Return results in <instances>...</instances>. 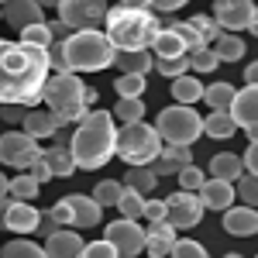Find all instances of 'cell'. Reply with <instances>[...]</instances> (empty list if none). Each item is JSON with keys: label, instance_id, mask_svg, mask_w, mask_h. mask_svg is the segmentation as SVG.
<instances>
[{"label": "cell", "instance_id": "obj_1", "mask_svg": "<svg viewBox=\"0 0 258 258\" xmlns=\"http://www.w3.org/2000/svg\"><path fill=\"white\" fill-rule=\"evenodd\" d=\"M52 80L48 48L0 38V107L35 110Z\"/></svg>", "mask_w": 258, "mask_h": 258}, {"label": "cell", "instance_id": "obj_2", "mask_svg": "<svg viewBox=\"0 0 258 258\" xmlns=\"http://www.w3.org/2000/svg\"><path fill=\"white\" fill-rule=\"evenodd\" d=\"M69 152L76 169H103L107 162L117 155V127H114V114L110 110H93L80 120V127L73 131Z\"/></svg>", "mask_w": 258, "mask_h": 258}, {"label": "cell", "instance_id": "obj_3", "mask_svg": "<svg viewBox=\"0 0 258 258\" xmlns=\"http://www.w3.org/2000/svg\"><path fill=\"white\" fill-rule=\"evenodd\" d=\"M107 38L117 52H148L162 31V21L148 11V4H117L107 11Z\"/></svg>", "mask_w": 258, "mask_h": 258}, {"label": "cell", "instance_id": "obj_4", "mask_svg": "<svg viewBox=\"0 0 258 258\" xmlns=\"http://www.w3.org/2000/svg\"><path fill=\"white\" fill-rule=\"evenodd\" d=\"M86 83L76 76V73H66V76H52L48 86H45V93H41V103H45V110L52 114V117L59 120V127L66 124H76L83 120L86 114H93L90 107H86Z\"/></svg>", "mask_w": 258, "mask_h": 258}, {"label": "cell", "instance_id": "obj_5", "mask_svg": "<svg viewBox=\"0 0 258 258\" xmlns=\"http://www.w3.org/2000/svg\"><path fill=\"white\" fill-rule=\"evenodd\" d=\"M62 55L69 73H100L117 62V48L100 31H76L69 41H62Z\"/></svg>", "mask_w": 258, "mask_h": 258}, {"label": "cell", "instance_id": "obj_6", "mask_svg": "<svg viewBox=\"0 0 258 258\" xmlns=\"http://www.w3.org/2000/svg\"><path fill=\"white\" fill-rule=\"evenodd\" d=\"M117 155L127 162V169H148L162 155V138L155 124H124L117 131Z\"/></svg>", "mask_w": 258, "mask_h": 258}, {"label": "cell", "instance_id": "obj_7", "mask_svg": "<svg viewBox=\"0 0 258 258\" xmlns=\"http://www.w3.org/2000/svg\"><path fill=\"white\" fill-rule=\"evenodd\" d=\"M155 131L165 145H179V148H189L193 141L203 135V117H200L193 107H165L159 117H155Z\"/></svg>", "mask_w": 258, "mask_h": 258}, {"label": "cell", "instance_id": "obj_8", "mask_svg": "<svg viewBox=\"0 0 258 258\" xmlns=\"http://www.w3.org/2000/svg\"><path fill=\"white\" fill-rule=\"evenodd\" d=\"M107 4L103 0H62L59 21L76 35V31H97V24L107 21Z\"/></svg>", "mask_w": 258, "mask_h": 258}, {"label": "cell", "instance_id": "obj_9", "mask_svg": "<svg viewBox=\"0 0 258 258\" xmlns=\"http://www.w3.org/2000/svg\"><path fill=\"white\" fill-rule=\"evenodd\" d=\"M41 155H45V148H38V141L28 138L24 131H7L0 138V162L11 169H31Z\"/></svg>", "mask_w": 258, "mask_h": 258}, {"label": "cell", "instance_id": "obj_10", "mask_svg": "<svg viewBox=\"0 0 258 258\" xmlns=\"http://www.w3.org/2000/svg\"><path fill=\"white\" fill-rule=\"evenodd\" d=\"M103 241H110L120 258H141V251H145V227L138 220H114V224H107Z\"/></svg>", "mask_w": 258, "mask_h": 258}, {"label": "cell", "instance_id": "obj_11", "mask_svg": "<svg viewBox=\"0 0 258 258\" xmlns=\"http://www.w3.org/2000/svg\"><path fill=\"white\" fill-rule=\"evenodd\" d=\"M165 207H169V224L176 227V231H189V227H197L200 220H203V203H200L197 193H172V197H165Z\"/></svg>", "mask_w": 258, "mask_h": 258}, {"label": "cell", "instance_id": "obj_12", "mask_svg": "<svg viewBox=\"0 0 258 258\" xmlns=\"http://www.w3.org/2000/svg\"><path fill=\"white\" fill-rule=\"evenodd\" d=\"M214 21L220 24V31H227V35H234L241 28H251L255 4L251 0H220V4H214Z\"/></svg>", "mask_w": 258, "mask_h": 258}, {"label": "cell", "instance_id": "obj_13", "mask_svg": "<svg viewBox=\"0 0 258 258\" xmlns=\"http://www.w3.org/2000/svg\"><path fill=\"white\" fill-rule=\"evenodd\" d=\"M231 117L251 141H258V86H244L231 103Z\"/></svg>", "mask_w": 258, "mask_h": 258}, {"label": "cell", "instance_id": "obj_14", "mask_svg": "<svg viewBox=\"0 0 258 258\" xmlns=\"http://www.w3.org/2000/svg\"><path fill=\"white\" fill-rule=\"evenodd\" d=\"M41 224V210H35L31 203H21V200H11V207H7V217H4V227L7 231H14V234H31V231H38Z\"/></svg>", "mask_w": 258, "mask_h": 258}, {"label": "cell", "instance_id": "obj_15", "mask_svg": "<svg viewBox=\"0 0 258 258\" xmlns=\"http://www.w3.org/2000/svg\"><path fill=\"white\" fill-rule=\"evenodd\" d=\"M0 14H4L7 24H14L18 31H24V28L45 21V11H41V4H35V0H11V4L0 7Z\"/></svg>", "mask_w": 258, "mask_h": 258}, {"label": "cell", "instance_id": "obj_16", "mask_svg": "<svg viewBox=\"0 0 258 258\" xmlns=\"http://www.w3.org/2000/svg\"><path fill=\"white\" fill-rule=\"evenodd\" d=\"M176 227L169 224V220H162V224H148V231H145V251L148 258H165L172 255V248H176Z\"/></svg>", "mask_w": 258, "mask_h": 258}, {"label": "cell", "instance_id": "obj_17", "mask_svg": "<svg viewBox=\"0 0 258 258\" xmlns=\"http://www.w3.org/2000/svg\"><path fill=\"white\" fill-rule=\"evenodd\" d=\"M83 248H86V241L73 227H62L45 241V255L48 258H83Z\"/></svg>", "mask_w": 258, "mask_h": 258}, {"label": "cell", "instance_id": "obj_18", "mask_svg": "<svg viewBox=\"0 0 258 258\" xmlns=\"http://www.w3.org/2000/svg\"><path fill=\"white\" fill-rule=\"evenodd\" d=\"M66 200V207H69V214H73V227H97L100 224V210L103 207H97V200L93 197H83V193H73V197H62Z\"/></svg>", "mask_w": 258, "mask_h": 258}, {"label": "cell", "instance_id": "obj_19", "mask_svg": "<svg viewBox=\"0 0 258 258\" xmlns=\"http://www.w3.org/2000/svg\"><path fill=\"white\" fill-rule=\"evenodd\" d=\"M224 231L234 238H251L258 234V210L255 207H231L224 214Z\"/></svg>", "mask_w": 258, "mask_h": 258}, {"label": "cell", "instance_id": "obj_20", "mask_svg": "<svg viewBox=\"0 0 258 258\" xmlns=\"http://www.w3.org/2000/svg\"><path fill=\"white\" fill-rule=\"evenodd\" d=\"M197 197L207 210H224V214H227V210L234 207V186H231V182H220V179H207Z\"/></svg>", "mask_w": 258, "mask_h": 258}, {"label": "cell", "instance_id": "obj_21", "mask_svg": "<svg viewBox=\"0 0 258 258\" xmlns=\"http://www.w3.org/2000/svg\"><path fill=\"white\" fill-rule=\"evenodd\" d=\"M241 176H244V159H241V155L220 152V155L210 159V179H220V182H231V186H234Z\"/></svg>", "mask_w": 258, "mask_h": 258}, {"label": "cell", "instance_id": "obj_22", "mask_svg": "<svg viewBox=\"0 0 258 258\" xmlns=\"http://www.w3.org/2000/svg\"><path fill=\"white\" fill-rule=\"evenodd\" d=\"M24 135L28 138H35V141H41V138H55V131H59V120L52 117L48 110H28V117H24Z\"/></svg>", "mask_w": 258, "mask_h": 258}, {"label": "cell", "instance_id": "obj_23", "mask_svg": "<svg viewBox=\"0 0 258 258\" xmlns=\"http://www.w3.org/2000/svg\"><path fill=\"white\" fill-rule=\"evenodd\" d=\"M120 76H148V69H155V55L152 52H117Z\"/></svg>", "mask_w": 258, "mask_h": 258}, {"label": "cell", "instance_id": "obj_24", "mask_svg": "<svg viewBox=\"0 0 258 258\" xmlns=\"http://www.w3.org/2000/svg\"><path fill=\"white\" fill-rule=\"evenodd\" d=\"M234 97H238V90L231 83H210L203 90V103H210V114H231Z\"/></svg>", "mask_w": 258, "mask_h": 258}, {"label": "cell", "instance_id": "obj_25", "mask_svg": "<svg viewBox=\"0 0 258 258\" xmlns=\"http://www.w3.org/2000/svg\"><path fill=\"white\" fill-rule=\"evenodd\" d=\"M155 59H189V52H186V45L179 41V35L172 28H162L159 38H155Z\"/></svg>", "mask_w": 258, "mask_h": 258}, {"label": "cell", "instance_id": "obj_26", "mask_svg": "<svg viewBox=\"0 0 258 258\" xmlns=\"http://www.w3.org/2000/svg\"><path fill=\"white\" fill-rule=\"evenodd\" d=\"M169 90H172V100H176L179 107H193L197 100H203V90H207V86H203L197 76H182V80H176Z\"/></svg>", "mask_w": 258, "mask_h": 258}, {"label": "cell", "instance_id": "obj_27", "mask_svg": "<svg viewBox=\"0 0 258 258\" xmlns=\"http://www.w3.org/2000/svg\"><path fill=\"white\" fill-rule=\"evenodd\" d=\"M45 165H48V172H52V179L59 176V179H66V176H73L76 172V162H73V152L69 148H45Z\"/></svg>", "mask_w": 258, "mask_h": 258}, {"label": "cell", "instance_id": "obj_28", "mask_svg": "<svg viewBox=\"0 0 258 258\" xmlns=\"http://www.w3.org/2000/svg\"><path fill=\"white\" fill-rule=\"evenodd\" d=\"M159 186V176L152 172V169H127V176H124V189H131V193H138V197H152V189Z\"/></svg>", "mask_w": 258, "mask_h": 258}, {"label": "cell", "instance_id": "obj_29", "mask_svg": "<svg viewBox=\"0 0 258 258\" xmlns=\"http://www.w3.org/2000/svg\"><path fill=\"white\" fill-rule=\"evenodd\" d=\"M210 48H214L217 62H238V59H244V41H241L238 35H227V31H224Z\"/></svg>", "mask_w": 258, "mask_h": 258}, {"label": "cell", "instance_id": "obj_30", "mask_svg": "<svg viewBox=\"0 0 258 258\" xmlns=\"http://www.w3.org/2000/svg\"><path fill=\"white\" fill-rule=\"evenodd\" d=\"M0 258H48L45 248L38 241H28V238H18V241H7L0 248Z\"/></svg>", "mask_w": 258, "mask_h": 258}, {"label": "cell", "instance_id": "obj_31", "mask_svg": "<svg viewBox=\"0 0 258 258\" xmlns=\"http://www.w3.org/2000/svg\"><path fill=\"white\" fill-rule=\"evenodd\" d=\"M234 131H238V124H234L231 114H210V117L203 120V135H210V138H217V141L231 138Z\"/></svg>", "mask_w": 258, "mask_h": 258}, {"label": "cell", "instance_id": "obj_32", "mask_svg": "<svg viewBox=\"0 0 258 258\" xmlns=\"http://www.w3.org/2000/svg\"><path fill=\"white\" fill-rule=\"evenodd\" d=\"M120 197H124V182L117 179H103L93 186V200H97V207H117Z\"/></svg>", "mask_w": 258, "mask_h": 258}, {"label": "cell", "instance_id": "obj_33", "mask_svg": "<svg viewBox=\"0 0 258 258\" xmlns=\"http://www.w3.org/2000/svg\"><path fill=\"white\" fill-rule=\"evenodd\" d=\"M110 114H114V120H120V127L124 124H141L145 120V103L141 100H117Z\"/></svg>", "mask_w": 258, "mask_h": 258}, {"label": "cell", "instance_id": "obj_34", "mask_svg": "<svg viewBox=\"0 0 258 258\" xmlns=\"http://www.w3.org/2000/svg\"><path fill=\"white\" fill-rule=\"evenodd\" d=\"M41 193V182L38 179H31L28 172H21V176L11 179V200H21V203H31V200Z\"/></svg>", "mask_w": 258, "mask_h": 258}, {"label": "cell", "instance_id": "obj_35", "mask_svg": "<svg viewBox=\"0 0 258 258\" xmlns=\"http://www.w3.org/2000/svg\"><path fill=\"white\" fill-rule=\"evenodd\" d=\"M145 203H148L145 197L131 193V189H124V197H120V203H117L120 220H141V217H145Z\"/></svg>", "mask_w": 258, "mask_h": 258}, {"label": "cell", "instance_id": "obj_36", "mask_svg": "<svg viewBox=\"0 0 258 258\" xmlns=\"http://www.w3.org/2000/svg\"><path fill=\"white\" fill-rule=\"evenodd\" d=\"M114 93H117V100H141L145 76H117L114 80Z\"/></svg>", "mask_w": 258, "mask_h": 258}, {"label": "cell", "instance_id": "obj_37", "mask_svg": "<svg viewBox=\"0 0 258 258\" xmlns=\"http://www.w3.org/2000/svg\"><path fill=\"white\" fill-rule=\"evenodd\" d=\"M169 28L179 35V41L186 45V52H189V55H193V52H200V48H210V45H207V41L197 35V28H193L189 21H179V24H169Z\"/></svg>", "mask_w": 258, "mask_h": 258}, {"label": "cell", "instance_id": "obj_38", "mask_svg": "<svg viewBox=\"0 0 258 258\" xmlns=\"http://www.w3.org/2000/svg\"><path fill=\"white\" fill-rule=\"evenodd\" d=\"M21 41H24V45H38V48H52V45H55L52 31H48V21L24 28V31H21Z\"/></svg>", "mask_w": 258, "mask_h": 258}, {"label": "cell", "instance_id": "obj_39", "mask_svg": "<svg viewBox=\"0 0 258 258\" xmlns=\"http://www.w3.org/2000/svg\"><path fill=\"white\" fill-rule=\"evenodd\" d=\"M234 197L241 200V207H255L258 210V179L244 172V176L234 182Z\"/></svg>", "mask_w": 258, "mask_h": 258}, {"label": "cell", "instance_id": "obj_40", "mask_svg": "<svg viewBox=\"0 0 258 258\" xmlns=\"http://www.w3.org/2000/svg\"><path fill=\"white\" fill-rule=\"evenodd\" d=\"M189 24L197 28V35L207 41V45H214V41L224 35V31H220V24L214 21V14H210V18H207V14H197V18H189Z\"/></svg>", "mask_w": 258, "mask_h": 258}, {"label": "cell", "instance_id": "obj_41", "mask_svg": "<svg viewBox=\"0 0 258 258\" xmlns=\"http://www.w3.org/2000/svg\"><path fill=\"white\" fill-rule=\"evenodd\" d=\"M155 69L176 83L182 76H189V59H155Z\"/></svg>", "mask_w": 258, "mask_h": 258}, {"label": "cell", "instance_id": "obj_42", "mask_svg": "<svg viewBox=\"0 0 258 258\" xmlns=\"http://www.w3.org/2000/svg\"><path fill=\"white\" fill-rule=\"evenodd\" d=\"M220 62H217V55H214V48H200V52H193L189 55V73H214Z\"/></svg>", "mask_w": 258, "mask_h": 258}, {"label": "cell", "instance_id": "obj_43", "mask_svg": "<svg viewBox=\"0 0 258 258\" xmlns=\"http://www.w3.org/2000/svg\"><path fill=\"white\" fill-rule=\"evenodd\" d=\"M169 258H210V255H207V248H203L200 241H193V238H179Z\"/></svg>", "mask_w": 258, "mask_h": 258}, {"label": "cell", "instance_id": "obj_44", "mask_svg": "<svg viewBox=\"0 0 258 258\" xmlns=\"http://www.w3.org/2000/svg\"><path fill=\"white\" fill-rule=\"evenodd\" d=\"M203 169H197V165H186L182 172H179V186H182V193H200L203 189Z\"/></svg>", "mask_w": 258, "mask_h": 258}, {"label": "cell", "instance_id": "obj_45", "mask_svg": "<svg viewBox=\"0 0 258 258\" xmlns=\"http://www.w3.org/2000/svg\"><path fill=\"white\" fill-rule=\"evenodd\" d=\"M159 159L172 162V165H176L179 172H182L186 165H193V152H189V148H179V145H165V148H162V155H159Z\"/></svg>", "mask_w": 258, "mask_h": 258}, {"label": "cell", "instance_id": "obj_46", "mask_svg": "<svg viewBox=\"0 0 258 258\" xmlns=\"http://www.w3.org/2000/svg\"><path fill=\"white\" fill-rule=\"evenodd\" d=\"M83 258H120V255H117V248H114L110 241H86Z\"/></svg>", "mask_w": 258, "mask_h": 258}, {"label": "cell", "instance_id": "obj_47", "mask_svg": "<svg viewBox=\"0 0 258 258\" xmlns=\"http://www.w3.org/2000/svg\"><path fill=\"white\" fill-rule=\"evenodd\" d=\"M165 217H169L165 200H148V203H145V220H148V224H162Z\"/></svg>", "mask_w": 258, "mask_h": 258}, {"label": "cell", "instance_id": "obj_48", "mask_svg": "<svg viewBox=\"0 0 258 258\" xmlns=\"http://www.w3.org/2000/svg\"><path fill=\"white\" fill-rule=\"evenodd\" d=\"M241 159H244V172L258 179V141H248V152Z\"/></svg>", "mask_w": 258, "mask_h": 258}, {"label": "cell", "instance_id": "obj_49", "mask_svg": "<svg viewBox=\"0 0 258 258\" xmlns=\"http://www.w3.org/2000/svg\"><path fill=\"white\" fill-rule=\"evenodd\" d=\"M179 7H182V0H152V4H148L152 14H172Z\"/></svg>", "mask_w": 258, "mask_h": 258}, {"label": "cell", "instance_id": "obj_50", "mask_svg": "<svg viewBox=\"0 0 258 258\" xmlns=\"http://www.w3.org/2000/svg\"><path fill=\"white\" fill-rule=\"evenodd\" d=\"M0 117L7 120V124H24L28 110H24V107H0Z\"/></svg>", "mask_w": 258, "mask_h": 258}, {"label": "cell", "instance_id": "obj_51", "mask_svg": "<svg viewBox=\"0 0 258 258\" xmlns=\"http://www.w3.org/2000/svg\"><path fill=\"white\" fill-rule=\"evenodd\" d=\"M28 176H31V179H38L41 186H45V182H48V179H52V172H48V165H45V155H41V159L35 162V165H31V169H28Z\"/></svg>", "mask_w": 258, "mask_h": 258}, {"label": "cell", "instance_id": "obj_52", "mask_svg": "<svg viewBox=\"0 0 258 258\" xmlns=\"http://www.w3.org/2000/svg\"><path fill=\"white\" fill-rule=\"evenodd\" d=\"M38 231L41 234H45V241L52 238V234H55V231H62L59 224H55V217H52V214H48V210H45V214H41V224H38Z\"/></svg>", "mask_w": 258, "mask_h": 258}, {"label": "cell", "instance_id": "obj_53", "mask_svg": "<svg viewBox=\"0 0 258 258\" xmlns=\"http://www.w3.org/2000/svg\"><path fill=\"white\" fill-rule=\"evenodd\" d=\"M244 83H248V86H258V62H251V66L244 69Z\"/></svg>", "mask_w": 258, "mask_h": 258}, {"label": "cell", "instance_id": "obj_54", "mask_svg": "<svg viewBox=\"0 0 258 258\" xmlns=\"http://www.w3.org/2000/svg\"><path fill=\"white\" fill-rule=\"evenodd\" d=\"M7 197H11V179L0 172V200H7Z\"/></svg>", "mask_w": 258, "mask_h": 258}, {"label": "cell", "instance_id": "obj_55", "mask_svg": "<svg viewBox=\"0 0 258 258\" xmlns=\"http://www.w3.org/2000/svg\"><path fill=\"white\" fill-rule=\"evenodd\" d=\"M93 103H100V93L93 90V86H90V90H86V107H90V110H97Z\"/></svg>", "mask_w": 258, "mask_h": 258}, {"label": "cell", "instance_id": "obj_56", "mask_svg": "<svg viewBox=\"0 0 258 258\" xmlns=\"http://www.w3.org/2000/svg\"><path fill=\"white\" fill-rule=\"evenodd\" d=\"M7 207H11V197L0 200V227H4V217H7Z\"/></svg>", "mask_w": 258, "mask_h": 258}, {"label": "cell", "instance_id": "obj_57", "mask_svg": "<svg viewBox=\"0 0 258 258\" xmlns=\"http://www.w3.org/2000/svg\"><path fill=\"white\" fill-rule=\"evenodd\" d=\"M248 31H251V35H255V38H258V18L251 21V28H248Z\"/></svg>", "mask_w": 258, "mask_h": 258}, {"label": "cell", "instance_id": "obj_58", "mask_svg": "<svg viewBox=\"0 0 258 258\" xmlns=\"http://www.w3.org/2000/svg\"><path fill=\"white\" fill-rule=\"evenodd\" d=\"M224 258H241V255H238V251H231V255H224Z\"/></svg>", "mask_w": 258, "mask_h": 258}, {"label": "cell", "instance_id": "obj_59", "mask_svg": "<svg viewBox=\"0 0 258 258\" xmlns=\"http://www.w3.org/2000/svg\"><path fill=\"white\" fill-rule=\"evenodd\" d=\"M255 18H258V7H255Z\"/></svg>", "mask_w": 258, "mask_h": 258}, {"label": "cell", "instance_id": "obj_60", "mask_svg": "<svg viewBox=\"0 0 258 258\" xmlns=\"http://www.w3.org/2000/svg\"><path fill=\"white\" fill-rule=\"evenodd\" d=\"M0 21H4V14H0Z\"/></svg>", "mask_w": 258, "mask_h": 258}, {"label": "cell", "instance_id": "obj_61", "mask_svg": "<svg viewBox=\"0 0 258 258\" xmlns=\"http://www.w3.org/2000/svg\"><path fill=\"white\" fill-rule=\"evenodd\" d=\"M255 258H258V255H255Z\"/></svg>", "mask_w": 258, "mask_h": 258}]
</instances>
